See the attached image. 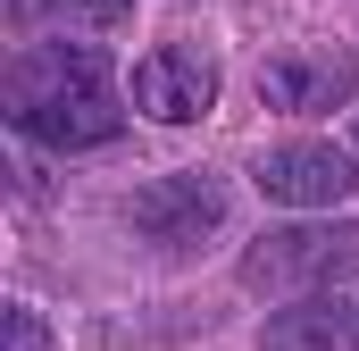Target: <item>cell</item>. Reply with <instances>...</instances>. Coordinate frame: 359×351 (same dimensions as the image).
<instances>
[{
	"instance_id": "6da1fadb",
	"label": "cell",
	"mask_w": 359,
	"mask_h": 351,
	"mask_svg": "<svg viewBox=\"0 0 359 351\" xmlns=\"http://www.w3.org/2000/svg\"><path fill=\"white\" fill-rule=\"evenodd\" d=\"M8 126L42 151H100L126 134L100 42H34L8 59Z\"/></svg>"
},
{
	"instance_id": "7a4b0ae2",
	"label": "cell",
	"mask_w": 359,
	"mask_h": 351,
	"mask_svg": "<svg viewBox=\"0 0 359 351\" xmlns=\"http://www.w3.org/2000/svg\"><path fill=\"white\" fill-rule=\"evenodd\" d=\"M359 276V226L351 218H301V226H268L251 251H243V284L251 293H334Z\"/></svg>"
},
{
	"instance_id": "3957f363",
	"label": "cell",
	"mask_w": 359,
	"mask_h": 351,
	"mask_svg": "<svg viewBox=\"0 0 359 351\" xmlns=\"http://www.w3.org/2000/svg\"><path fill=\"white\" fill-rule=\"evenodd\" d=\"M126 226L142 243H159V251H192L201 234L226 226V184L209 168H176V176H159V184H142L126 201Z\"/></svg>"
},
{
	"instance_id": "277c9868",
	"label": "cell",
	"mask_w": 359,
	"mask_h": 351,
	"mask_svg": "<svg viewBox=\"0 0 359 351\" xmlns=\"http://www.w3.org/2000/svg\"><path fill=\"white\" fill-rule=\"evenodd\" d=\"M134 109L159 117V126H192L217 109V59L201 42H159L142 67H134Z\"/></svg>"
},
{
	"instance_id": "5b68a950",
	"label": "cell",
	"mask_w": 359,
	"mask_h": 351,
	"mask_svg": "<svg viewBox=\"0 0 359 351\" xmlns=\"http://www.w3.org/2000/svg\"><path fill=\"white\" fill-rule=\"evenodd\" d=\"M359 92V59L351 51H284L259 67V100L284 117H326Z\"/></svg>"
},
{
	"instance_id": "8992f818",
	"label": "cell",
	"mask_w": 359,
	"mask_h": 351,
	"mask_svg": "<svg viewBox=\"0 0 359 351\" xmlns=\"http://www.w3.org/2000/svg\"><path fill=\"white\" fill-rule=\"evenodd\" d=\"M351 151H334V143H276L268 159H259V192L284 201V209H334V201H351Z\"/></svg>"
},
{
	"instance_id": "52a82bcc",
	"label": "cell",
	"mask_w": 359,
	"mask_h": 351,
	"mask_svg": "<svg viewBox=\"0 0 359 351\" xmlns=\"http://www.w3.org/2000/svg\"><path fill=\"white\" fill-rule=\"evenodd\" d=\"M268 351H359V301H292L268 318Z\"/></svg>"
},
{
	"instance_id": "ba28073f",
	"label": "cell",
	"mask_w": 359,
	"mask_h": 351,
	"mask_svg": "<svg viewBox=\"0 0 359 351\" xmlns=\"http://www.w3.org/2000/svg\"><path fill=\"white\" fill-rule=\"evenodd\" d=\"M126 8H134V0H8L17 25H59L67 42H84V34H117Z\"/></svg>"
},
{
	"instance_id": "9c48e42d",
	"label": "cell",
	"mask_w": 359,
	"mask_h": 351,
	"mask_svg": "<svg viewBox=\"0 0 359 351\" xmlns=\"http://www.w3.org/2000/svg\"><path fill=\"white\" fill-rule=\"evenodd\" d=\"M0 318H8V351H50V335H42V318H34L25 301H8Z\"/></svg>"
}]
</instances>
